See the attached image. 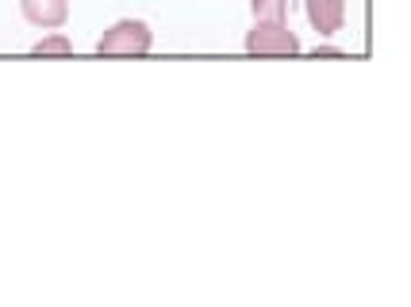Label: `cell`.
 I'll use <instances>...</instances> for the list:
<instances>
[{"instance_id": "5b68a950", "label": "cell", "mask_w": 411, "mask_h": 307, "mask_svg": "<svg viewBox=\"0 0 411 307\" xmlns=\"http://www.w3.org/2000/svg\"><path fill=\"white\" fill-rule=\"evenodd\" d=\"M35 54H73V42H69L66 35H47V38H39V42H35Z\"/></svg>"}, {"instance_id": "8992f818", "label": "cell", "mask_w": 411, "mask_h": 307, "mask_svg": "<svg viewBox=\"0 0 411 307\" xmlns=\"http://www.w3.org/2000/svg\"><path fill=\"white\" fill-rule=\"evenodd\" d=\"M250 8H254L258 19H284L288 0H250Z\"/></svg>"}, {"instance_id": "6da1fadb", "label": "cell", "mask_w": 411, "mask_h": 307, "mask_svg": "<svg viewBox=\"0 0 411 307\" xmlns=\"http://www.w3.org/2000/svg\"><path fill=\"white\" fill-rule=\"evenodd\" d=\"M246 54L288 58V54H300V38L284 19H258L254 31H246Z\"/></svg>"}, {"instance_id": "7a4b0ae2", "label": "cell", "mask_w": 411, "mask_h": 307, "mask_svg": "<svg viewBox=\"0 0 411 307\" xmlns=\"http://www.w3.org/2000/svg\"><path fill=\"white\" fill-rule=\"evenodd\" d=\"M154 47V35L142 19H119L97 38V54H147Z\"/></svg>"}, {"instance_id": "277c9868", "label": "cell", "mask_w": 411, "mask_h": 307, "mask_svg": "<svg viewBox=\"0 0 411 307\" xmlns=\"http://www.w3.org/2000/svg\"><path fill=\"white\" fill-rule=\"evenodd\" d=\"M308 23L319 35H334L346 23V0H308Z\"/></svg>"}, {"instance_id": "3957f363", "label": "cell", "mask_w": 411, "mask_h": 307, "mask_svg": "<svg viewBox=\"0 0 411 307\" xmlns=\"http://www.w3.org/2000/svg\"><path fill=\"white\" fill-rule=\"evenodd\" d=\"M20 12L31 27L54 31L69 19V0H20Z\"/></svg>"}]
</instances>
